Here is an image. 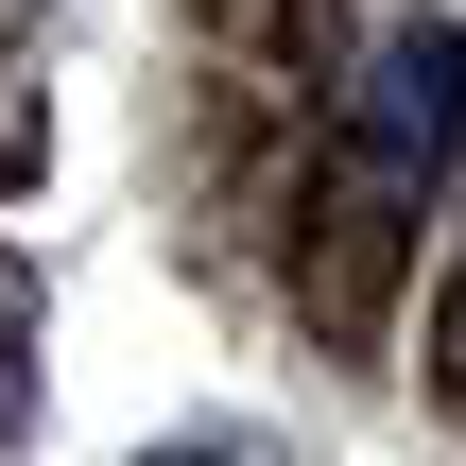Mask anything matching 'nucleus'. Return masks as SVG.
Masks as SVG:
<instances>
[{"label": "nucleus", "mask_w": 466, "mask_h": 466, "mask_svg": "<svg viewBox=\"0 0 466 466\" xmlns=\"http://www.w3.org/2000/svg\"><path fill=\"white\" fill-rule=\"evenodd\" d=\"M363 156H380V173H450L466 156V35L450 17L380 35V69H363Z\"/></svg>", "instance_id": "obj_1"}]
</instances>
